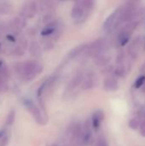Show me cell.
I'll return each mask as SVG.
<instances>
[{
  "mask_svg": "<svg viewBox=\"0 0 145 146\" xmlns=\"http://www.w3.org/2000/svg\"><path fill=\"white\" fill-rule=\"evenodd\" d=\"M43 70V67L40 63L34 61H30L23 64L21 68V74L24 79L26 80H32L38 74H39Z\"/></svg>",
  "mask_w": 145,
  "mask_h": 146,
  "instance_id": "cell-1",
  "label": "cell"
},
{
  "mask_svg": "<svg viewBox=\"0 0 145 146\" xmlns=\"http://www.w3.org/2000/svg\"><path fill=\"white\" fill-rule=\"evenodd\" d=\"M24 104L27 110L32 114L34 120L39 124V125H45L47 123V116L36 106L30 100H26L24 102Z\"/></svg>",
  "mask_w": 145,
  "mask_h": 146,
  "instance_id": "cell-2",
  "label": "cell"
},
{
  "mask_svg": "<svg viewBox=\"0 0 145 146\" xmlns=\"http://www.w3.org/2000/svg\"><path fill=\"white\" fill-rule=\"evenodd\" d=\"M91 125L89 122H86L84 128L81 131L80 137H79V145L80 146H88L90 145L92 139V133H91Z\"/></svg>",
  "mask_w": 145,
  "mask_h": 146,
  "instance_id": "cell-3",
  "label": "cell"
},
{
  "mask_svg": "<svg viewBox=\"0 0 145 146\" xmlns=\"http://www.w3.org/2000/svg\"><path fill=\"white\" fill-rule=\"evenodd\" d=\"M121 12V9L118 8L109 15V17L105 20L103 23V28L105 30H109L110 28L117 26V22H118Z\"/></svg>",
  "mask_w": 145,
  "mask_h": 146,
  "instance_id": "cell-4",
  "label": "cell"
},
{
  "mask_svg": "<svg viewBox=\"0 0 145 146\" xmlns=\"http://www.w3.org/2000/svg\"><path fill=\"white\" fill-rule=\"evenodd\" d=\"M104 120V112L103 110H97L91 117V127L98 130Z\"/></svg>",
  "mask_w": 145,
  "mask_h": 146,
  "instance_id": "cell-5",
  "label": "cell"
},
{
  "mask_svg": "<svg viewBox=\"0 0 145 146\" xmlns=\"http://www.w3.org/2000/svg\"><path fill=\"white\" fill-rule=\"evenodd\" d=\"M140 38H136L132 44L129 45L128 49H127V53L128 56H130V58L132 60H136L137 56H138V50L140 47Z\"/></svg>",
  "mask_w": 145,
  "mask_h": 146,
  "instance_id": "cell-6",
  "label": "cell"
},
{
  "mask_svg": "<svg viewBox=\"0 0 145 146\" xmlns=\"http://www.w3.org/2000/svg\"><path fill=\"white\" fill-rule=\"evenodd\" d=\"M103 88L107 92H115L119 88L118 81L114 77H107L103 80Z\"/></svg>",
  "mask_w": 145,
  "mask_h": 146,
  "instance_id": "cell-7",
  "label": "cell"
},
{
  "mask_svg": "<svg viewBox=\"0 0 145 146\" xmlns=\"http://www.w3.org/2000/svg\"><path fill=\"white\" fill-rule=\"evenodd\" d=\"M132 33H130V32L125 30L124 28H122L117 36V42H118L119 45L122 46V47L126 45L132 37Z\"/></svg>",
  "mask_w": 145,
  "mask_h": 146,
  "instance_id": "cell-8",
  "label": "cell"
},
{
  "mask_svg": "<svg viewBox=\"0 0 145 146\" xmlns=\"http://www.w3.org/2000/svg\"><path fill=\"white\" fill-rule=\"evenodd\" d=\"M111 61V56L107 55V54H101L96 56L95 58V64H97V66H106L107 64L109 63V62Z\"/></svg>",
  "mask_w": 145,
  "mask_h": 146,
  "instance_id": "cell-9",
  "label": "cell"
},
{
  "mask_svg": "<svg viewBox=\"0 0 145 146\" xmlns=\"http://www.w3.org/2000/svg\"><path fill=\"white\" fill-rule=\"evenodd\" d=\"M84 15V7L82 6L81 3H77L75 4L71 11V16L73 19H79L83 16Z\"/></svg>",
  "mask_w": 145,
  "mask_h": 146,
  "instance_id": "cell-10",
  "label": "cell"
},
{
  "mask_svg": "<svg viewBox=\"0 0 145 146\" xmlns=\"http://www.w3.org/2000/svg\"><path fill=\"white\" fill-rule=\"evenodd\" d=\"M56 29V22H50L48 25H46L44 29L41 31V35L42 36H49L52 34Z\"/></svg>",
  "mask_w": 145,
  "mask_h": 146,
  "instance_id": "cell-11",
  "label": "cell"
},
{
  "mask_svg": "<svg viewBox=\"0 0 145 146\" xmlns=\"http://www.w3.org/2000/svg\"><path fill=\"white\" fill-rule=\"evenodd\" d=\"M127 68L130 70V68H127V67H126V65H124V64H119V66H118L116 68H115V70H114V74H115V76L120 77V78H122V77H124V76L126 74V73H128Z\"/></svg>",
  "mask_w": 145,
  "mask_h": 146,
  "instance_id": "cell-12",
  "label": "cell"
},
{
  "mask_svg": "<svg viewBox=\"0 0 145 146\" xmlns=\"http://www.w3.org/2000/svg\"><path fill=\"white\" fill-rule=\"evenodd\" d=\"M82 80H83V75H82V74H78L71 80V82L69 84V88L70 89H73V88L77 87L82 82Z\"/></svg>",
  "mask_w": 145,
  "mask_h": 146,
  "instance_id": "cell-13",
  "label": "cell"
},
{
  "mask_svg": "<svg viewBox=\"0 0 145 146\" xmlns=\"http://www.w3.org/2000/svg\"><path fill=\"white\" fill-rule=\"evenodd\" d=\"M85 48H86V45H85V44H82V45H79V46H78V47H75L74 49H73V50L70 51V53H69V55H68L69 57H70V58H73V57H75V56L80 55L81 52H82L83 50H85Z\"/></svg>",
  "mask_w": 145,
  "mask_h": 146,
  "instance_id": "cell-14",
  "label": "cell"
},
{
  "mask_svg": "<svg viewBox=\"0 0 145 146\" xmlns=\"http://www.w3.org/2000/svg\"><path fill=\"white\" fill-rule=\"evenodd\" d=\"M141 122H142L141 117L140 116H136V117H134V118H132V119L130 120V121H129V127L132 129L136 130V129L139 128V127L141 125Z\"/></svg>",
  "mask_w": 145,
  "mask_h": 146,
  "instance_id": "cell-15",
  "label": "cell"
},
{
  "mask_svg": "<svg viewBox=\"0 0 145 146\" xmlns=\"http://www.w3.org/2000/svg\"><path fill=\"white\" fill-rule=\"evenodd\" d=\"M93 86H94V79H93L92 76H88V77L85 80L82 87H83V89H85V90H89V89L92 88Z\"/></svg>",
  "mask_w": 145,
  "mask_h": 146,
  "instance_id": "cell-16",
  "label": "cell"
},
{
  "mask_svg": "<svg viewBox=\"0 0 145 146\" xmlns=\"http://www.w3.org/2000/svg\"><path fill=\"white\" fill-rule=\"evenodd\" d=\"M145 81V75H141L140 77H138L137 79V80L135 81V84H134V86L135 88L138 89V88H141L142 86L144 85Z\"/></svg>",
  "mask_w": 145,
  "mask_h": 146,
  "instance_id": "cell-17",
  "label": "cell"
},
{
  "mask_svg": "<svg viewBox=\"0 0 145 146\" xmlns=\"http://www.w3.org/2000/svg\"><path fill=\"white\" fill-rule=\"evenodd\" d=\"M15 111H14V110H11V111L8 114V116H7V120H6L7 125H11V124L14 122V121H15Z\"/></svg>",
  "mask_w": 145,
  "mask_h": 146,
  "instance_id": "cell-18",
  "label": "cell"
},
{
  "mask_svg": "<svg viewBox=\"0 0 145 146\" xmlns=\"http://www.w3.org/2000/svg\"><path fill=\"white\" fill-rule=\"evenodd\" d=\"M84 8L86 9H91L94 6V0H82L80 3Z\"/></svg>",
  "mask_w": 145,
  "mask_h": 146,
  "instance_id": "cell-19",
  "label": "cell"
},
{
  "mask_svg": "<svg viewBox=\"0 0 145 146\" xmlns=\"http://www.w3.org/2000/svg\"><path fill=\"white\" fill-rule=\"evenodd\" d=\"M8 143H9V136L6 133H4L0 139V146H7Z\"/></svg>",
  "mask_w": 145,
  "mask_h": 146,
  "instance_id": "cell-20",
  "label": "cell"
},
{
  "mask_svg": "<svg viewBox=\"0 0 145 146\" xmlns=\"http://www.w3.org/2000/svg\"><path fill=\"white\" fill-rule=\"evenodd\" d=\"M125 60H126V55H125L124 52L120 53L118 55L117 58H116V62H117L118 64H123L124 62H125Z\"/></svg>",
  "mask_w": 145,
  "mask_h": 146,
  "instance_id": "cell-21",
  "label": "cell"
},
{
  "mask_svg": "<svg viewBox=\"0 0 145 146\" xmlns=\"http://www.w3.org/2000/svg\"><path fill=\"white\" fill-rule=\"evenodd\" d=\"M139 128H140V134L145 138V119L141 122Z\"/></svg>",
  "mask_w": 145,
  "mask_h": 146,
  "instance_id": "cell-22",
  "label": "cell"
},
{
  "mask_svg": "<svg viewBox=\"0 0 145 146\" xmlns=\"http://www.w3.org/2000/svg\"><path fill=\"white\" fill-rule=\"evenodd\" d=\"M96 146H108V144L104 139H99Z\"/></svg>",
  "mask_w": 145,
  "mask_h": 146,
  "instance_id": "cell-23",
  "label": "cell"
},
{
  "mask_svg": "<svg viewBox=\"0 0 145 146\" xmlns=\"http://www.w3.org/2000/svg\"><path fill=\"white\" fill-rule=\"evenodd\" d=\"M139 1L140 0H127L126 4H134V5H137Z\"/></svg>",
  "mask_w": 145,
  "mask_h": 146,
  "instance_id": "cell-24",
  "label": "cell"
},
{
  "mask_svg": "<svg viewBox=\"0 0 145 146\" xmlns=\"http://www.w3.org/2000/svg\"><path fill=\"white\" fill-rule=\"evenodd\" d=\"M141 88H142V92H145V81H144V85L142 86V87H141Z\"/></svg>",
  "mask_w": 145,
  "mask_h": 146,
  "instance_id": "cell-25",
  "label": "cell"
},
{
  "mask_svg": "<svg viewBox=\"0 0 145 146\" xmlns=\"http://www.w3.org/2000/svg\"><path fill=\"white\" fill-rule=\"evenodd\" d=\"M5 132L3 131V130H2V131H0V139H1V138H2V136L3 135V133H4Z\"/></svg>",
  "mask_w": 145,
  "mask_h": 146,
  "instance_id": "cell-26",
  "label": "cell"
},
{
  "mask_svg": "<svg viewBox=\"0 0 145 146\" xmlns=\"http://www.w3.org/2000/svg\"><path fill=\"white\" fill-rule=\"evenodd\" d=\"M2 86H3V81H2V80L0 79V89H1Z\"/></svg>",
  "mask_w": 145,
  "mask_h": 146,
  "instance_id": "cell-27",
  "label": "cell"
},
{
  "mask_svg": "<svg viewBox=\"0 0 145 146\" xmlns=\"http://www.w3.org/2000/svg\"><path fill=\"white\" fill-rule=\"evenodd\" d=\"M52 146H57V145H52Z\"/></svg>",
  "mask_w": 145,
  "mask_h": 146,
  "instance_id": "cell-28",
  "label": "cell"
}]
</instances>
